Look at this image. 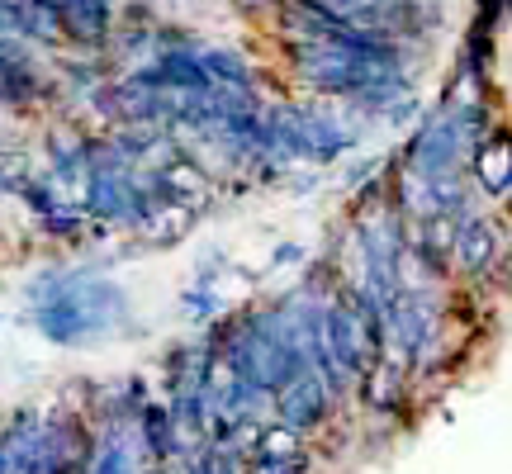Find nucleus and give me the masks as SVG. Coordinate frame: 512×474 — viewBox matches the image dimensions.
Segmentation results:
<instances>
[{
    "instance_id": "f257e3e1",
    "label": "nucleus",
    "mask_w": 512,
    "mask_h": 474,
    "mask_svg": "<svg viewBox=\"0 0 512 474\" xmlns=\"http://www.w3.org/2000/svg\"><path fill=\"white\" fill-rule=\"evenodd\" d=\"M446 323L451 299L441 285H403L384 309L389 356H399L408 375H432L446 365Z\"/></svg>"
},
{
    "instance_id": "f03ea898",
    "label": "nucleus",
    "mask_w": 512,
    "mask_h": 474,
    "mask_svg": "<svg viewBox=\"0 0 512 474\" xmlns=\"http://www.w3.org/2000/svg\"><path fill=\"white\" fill-rule=\"evenodd\" d=\"M451 266H456L470 285H484V280L508 285V228L494 223V219H479V214H470L465 223H456V237H451Z\"/></svg>"
},
{
    "instance_id": "7ed1b4c3",
    "label": "nucleus",
    "mask_w": 512,
    "mask_h": 474,
    "mask_svg": "<svg viewBox=\"0 0 512 474\" xmlns=\"http://www.w3.org/2000/svg\"><path fill=\"white\" fill-rule=\"evenodd\" d=\"M332 394L323 389V380L313 375V370H304L299 380H290L285 389H275L271 394V418L275 427H285V432H294V437H313L323 422L332 418Z\"/></svg>"
},
{
    "instance_id": "20e7f679",
    "label": "nucleus",
    "mask_w": 512,
    "mask_h": 474,
    "mask_svg": "<svg viewBox=\"0 0 512 474\" xmlns=\"http://www.w3.org/2000/svg\"><path fill=\"white\" fill-rule=\"evenodd\" d=\"M29 323H34L38 337H43V342H53V347L76 351V347H91L95 342L91 323L81 318L76 299L67 294V280H62V294H57V299H48V304H38V309L29 313Z\"/></svg>"
},
{
    "instance_id": "39448f33",
    "label": "nucleus",
    "mask_w": 512,
    "mask_h": 474,
    "mask_svg": "<svg viewBox=\"0 0 512 474\" xmlns=\"http://www.w3.org/2000/svg\"><path fill=\"white\" fill-rule=\"evenodd\" d=\"M43 233H53L57 242H81V237H86V219H81L76 209H62V204H53V209L43 214Z\"/></svg>"
},
{
    "instance_id": "423d86ee",
    "label": "nucleus",
    "mask_w": 512,
    "mask_h": 474,
    "mask_svg": "<svg viewBox=\"0 0 512 474\" xmlns=\"http://www.w3.org/2000/svg\"><path fill=\"white\" fill-rule=\"evenodd\" d=\"M181 309L195 318V323H209L214 313H223V299L219 290H204V285H190V290H181Z\"/></svg>"
},
{
    "instance_id": "0eeeda50",
    "label": "nucleus",
    "mask_w": 512,
    "mask_h": 474,
    "mask_svg": "<svg viewBox=\"0 0 512 474\" xmlns=\"http://www.w3.org/2000/svg\"><path fill=\"white\" fill-rule=\"evenodd\" d=\"M242 474H313V456L309 451H294L285 460H247Z\"/></svg>"
},
{
    "instance_id": "6e6552de",
    "label": "nucleus",
    "mask_w": 512,
    "mask_h": 474,
    "mask_svg": "<svg viewBox=\"0 0 512 474\" xmlns=\"http://www.w3.org/2000/svg\"><path fill=\"white\" fill-rule=\"evenodd\" d=\"M271 261H275V266H290V261H304V247H299V242H280Z\"/></svg>"
},
{
    "instance_id": "1a4fd4ad",
    "label": "nucleus",
    "mask_w": 512,
    "mask_h": 474,
    "mask_svg": "<svg viewBox=\"0 0 512 474\" xmlns=\"http://www.w3.org/2000/svg\"><path fill=\"white\" fill-rule=\"evenodd\" d=\"M0 290H5V280H0Z\"/></svg>"
}]
</instances>
